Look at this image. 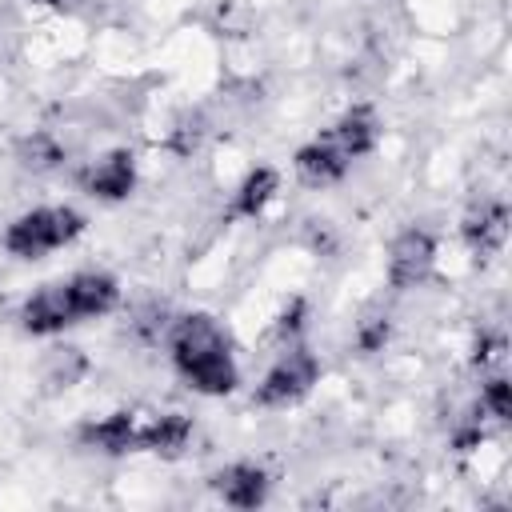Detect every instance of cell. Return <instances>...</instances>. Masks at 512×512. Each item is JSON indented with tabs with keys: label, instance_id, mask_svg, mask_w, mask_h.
<instances>
[{
	"label": "cell",
	"instance_id": "obj_8",
	"mask_svg": "<svg viewBox=\"0 0 512 512\" xmlns=\"http://www.w3.org/2000/svg\"><path fill=\"white\" fill-rule=\"evenodd\" d=\"M80 440L88 448H100V452H132V448H140V420L132 412H116V416L88 424L80 432Z\"/></svg>",
	"mask_w": 512,
	"mask_h": 512
},
{
	"label": "cell",
	"instance_id": "obj_9",
	"mask_svg": "<svg viewBox=\"0 0 512 512\" xmlns=\"http://www.w3.org/2000/svg\"><path fill=\"white\" fill-rule=\"evenodd\" d=\"M348 168V156L324 136V140H312L296 152V172L308 180V184H328V180H340Z\"/></svg>",
	"mask_w": 512,
	"mask_h": 512
},
{
	"label": "cell",
	"instance_id": "obj_6",
	"mask_svg": "<svg viewBox=\"0 0 512 512\" xmlns=\"http://www.w3.org/2000/svg\"><path fill=\"white\" fill-rule=\"evenodd\" d=\"M212 484H216L220 500L232 504V508H256L264 500V492H268V476L256 464H232V468L216 472Z\"/></svg>",
	"mask_w": 512,
	"mask_h": 512
},
{
	"label": "cell",
	"instance_id": "obj_5",
	"mask_svg": "<svg viewBox=\"0 0 512 512\" xmlns=\"http://www.w3.org/2000/svg\"><path fill=\"white\" fill-rule=\"evenodd\" d=\"M432 256H436L432 236L420 232V228H408V232L392 244V256H388V276H392V284H396V288L420 284V280L428 276V268H432Z\"/></svg>",
	"mask_w": 512,
	"mask_h": 512
},
{
	"label": "cell",
	"instance_id": "obj_3",
	"mask_svg": "<svg viewBox=\"0 0 512 512\" xmlns=\"http://www.w3.org/2000/svg\"><path fill=\"white\" fill-rule=\"evenodd\" d=\"M316 372H320V364H316L312 352H288L264 376V384L256 388V400L260 404H292V400H300L316 384Z\"/></svg>",
	"mask_w": 512,
	"mask_h": 512
},
{
	"label": "cell",
	"instance_id": "obj_10",
	"mask_svg": "<svg viewBox=\"0 0 512 512\" xmlns=\"http://www.w3.org/2000/svg\"><path fill=\"white\" fill-rule=\"evenodd\" d=\"M188 436H192V428L180 412H164V416H152L148 424H140V448H148V452L176 456L188 444Z\"/></svg>",
	"mask_w": 512,
	"mask_h": 512
},
{
	"label": "cell",
	"instance_id": "obj_4",
	"mask_svg": "<svg viewBox=\"0 0 512 512\" xmlns=\"http://www.w3.org/2000/svg\"><path fill=\"white\" fill-rule=\"evenodd\" d=\"M20 320H24L28 332H40V336L76 324L80 320V308H76V296H72L68 280L64 284H48L36 296H28L24 308H20Z\"/></svg>",
	"mask_w": 512,
	"mask_h": 512
},
{
	"label": "cell",
	"instance_id": "obj_2",
	"mask_svg": "<svg viewBox=\"0 0 512 512\" xmlns=\"http://www.w3.org/2000/svg\"><path fill=\"white\" fill-rule=\"evenodd\" d=\"M80 228H84V216L72 212V208H36V212H24L20 220L8 224L4 248L12 256L32 260V256H44V252L68 244Z\"/></svg>",
	"mask_w": 512,
	"mask_h": 512
},
{
	"label": "cell",
	"instance_id": "obj_11",
	"mask_svg": "<svg viewBox=\"0 0 512 512\" xmlns=\"http://www.w3.org/2000/svg\"><path fill=\"white\" fill-rule=\"evenodd\" d=\"M328 140H332L348 160H356V156H364V152L376 144V120H372L364 108H356V112H348V116L328 132Z\"/></svg>",
	"mask_w": 512,
	"mask_h": 512
},
{
	"label": "cell",
	"instance_id": "obj_7",
	"mask_svg": "<svg viewBox=\"0 0 512 512\" xmlns=\"http://www.w3.org/2000/svg\"><path fill=\"white\" fill-rule=\"evenodd\" d=\"M132 180H136V172H132V156L128 152H112V156H104L100 164H92L84 172V188L92 196H100V200L128 196L132 192Z\"/></svg>",
	"mask_w": 512,
	"mask_h": 512
},
{
	"label": "cell",
	"instance_id": "obj_15",
	"mask_svg": "<svg viewBox=\"0 0 512 512\" xmlns=\"http://www.w3.org/2000/svg\"><path fill=\"white\" fill-rule=\"evenodd\" d=\"M28 156H36V160H28L32 168H52V164L60 160V152H56L48 140H32V144H28Z\"/></svg>",
	"mask_w": 512,
	"mask_h": 512
},
{
	"label": "cell",
	"instance_id": "obj_13",
	"mask_svg": "<svg viewBox=\"0 0 512 512\" xmlns=\"http://www.w3.org/2000/svg\"><path fill=\"white\" fill-rule=\"evenodd\" d=\"M272 192H276V172H272V168H256V172L240 184L236 208H240L244 216H252V212H260V208L272 200Z\"/></svg>",
	"mask_w": 512,
	"mask_h": 512
},
{
	"label": "cell",
	"instance_id": "obj_1",
	"mask_svg": "<svg viewBox=\"0 0 512 512\" xmlns=\"http://www.w3.org/2000/svg\"><path fill=\"white\" fill-rule=\"evenodd\" d=\"M172 360H176L180 376L208 396H224L236 388V364H232L228 340L208 316H184L176 324Z\"/></svg>",
	"mask_w": 512,
	"mask_h": 512
},
{
	"label": "cell",
	"instance_id": "obj_14",
	"mask_svg": "<svg viewBox=\"0 0 512 512\" xmlns=\"http://www.w3.org/2000/svg\"><path fill=\"white\" fill-rule=\"evenodd\" d=\"M484 408H488L496 420H508L512 404H508V384H504V380H492V384L484 388Z\"/></svg>",
	"mask_w": 512,
	"mask_h": 512
},
{
	"label": "cell",
	"instance_id": "obj_12",
	"mask_svg": "<svg viewBox=\"0 0 512 512\" xmlns=\"http://www.w3.org/2000/svg\"><path fill=\"white\" fill-rule=\"evenodd\" d=\"M464 232H468L472 248L492 252V248H500V244H504V232H508V212H504L500 204H484L476 216H468Z\"/></svg>",
	"mask_w": 512,
	"mask_h": 512
},
{
	"label": "cell",
	"instance_id": "obj_16",
	"mask_svg": "<svg viewBox=\"0 0 512 512\" xmlns=\"http://www.w3.org/2000/svg\"><path fill=\"white\" fill-rule=\"evenodd\" d=\"M52 4H64V0H52Z\"/></svg>",
	"mask_w": 512,
	"mask_h": 512
}]
</instances>
